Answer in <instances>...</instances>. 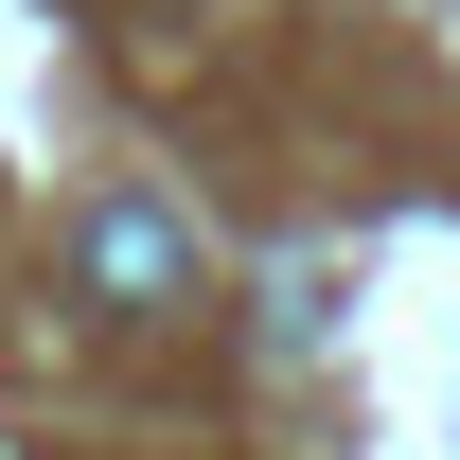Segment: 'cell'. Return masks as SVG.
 I'll return each instance as SVG.
<instances>
[{
    "instance_id": "cell-1",
    "label": "cell",
    "mask_w": 460,
    "mask_h": 460,
    "mask_svg": "<svg viewBox=\"0 0 460 460\" xmlns=\"http://www.w3.org/2000/svg\"><path fill=\"white\" fill-rule=\"evenodd\" d=\"M71 284L107 301V319H160V301H195V248H177L160 213H124V195H107V213L71 230Z\"/></svg>"
}]
</instances>
